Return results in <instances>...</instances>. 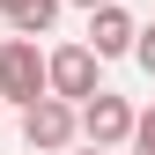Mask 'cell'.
<instances>
[{"label":"cell","instance_id":"obj_4","mask_svg":"<svg viewBox=\"0 0 155 155\" xmlns=\"http://www.w3.org/2000/svg\"><path fill=\"white\" fill-rule=\"evenodd\" d=\"M96 52L89 45H59V52H45V81H52V96H59V104H89L96 96Z\"/></svg>","mask_w":155,"mask_h":155},{"label":"cell","instance_id":"obj_10","mask_svg":"<svg viewBox=\"0 0 155 155\" xmlns=\"http://www.w3.org/2000/svg\"><path fill=\"white\" fill-rule=\"evenodd\" d=\"M81 155H104V148H81Z\"/></svg>","mask_w":155,"mask_h":155},{"label":"cell","instance_id":"obj_9","mask_svg":"<svg viewBox=\"0 0 155 155\" xmlns=\"http://www.w3.org/2000/svg\"><path fill=\"white\" fill-rule=\"evenodd\" d=\"M74 8H89V15H96V8H111V0H74Z\"/></svg>","mask_w":155,"mask_h":155},{"label":"cell","instance_id":"obj_8","mask_svg":"<svg viewBox=\"0 0 155 155\" xmlns=\"http://www.w3.org/2000/svg\"><path fill=\"white\" fill-rule=\"evenodd\" d=\"M133 59H140V74H155V22H148L140 37H133Z\"/></svg>","mask_w":155,"mask_h":155},{"label":"cell","instance_id":"obj_3","mask_svg":"<svg viewBox=\"0 0 155 155\" xmlns=\"http://www.w3.org/2000/svg\"><path fill=\"white\" fill-rule=\"evenodd\" d=\"M133 118H140V111H133L126 96H111V89H96L89 104H81V140L111 155V148H126V140H133Z\"/></svg>","mask_w":155,"mask_h":155},{"label":"cell","instance_id":"obj_5","mask_svg":"<svg viewBox=\"0 0 155 155\" xmlns=\"http://www.w3.org/2000/svg\"><path fill=\"white\" fill-rule=\"evenodd\" d=\"M133 37H140V22H133L118 0L89 15V52H96V59H126V52H133Z\"/></svg>","mask_w":155,"mask_h":155},{"label":"cell","instance_id":"obj_2","mask_svg":"<svg viewBox=\"0 0 155 155\" xmlns=\"http://www.w3.org/2000/svg\"><path fill=\"white\" fill-rule=\"evenodd\" d=\"M74 133H81V111L59 104V96H45V104L22 111V148L30 155H59V148H74Z\"/></svg>","mask_w":155,"mask_h":155},{"label":"cell","instance_id":"obj_6","mask_svg":"<svg viewBox=\"0 0 155 155\" xmlns=\"http://www.w3.org/2000/svg\"><path fill=\"white\" fill-rule=\"evenodd\" d=\"M0 22H8L15 37H45L52 22H59V0H0Z\"/></svg>","mask_w":155,"mask_h":155},{"label":"cell","instance_id":"obj_7","mask_svg":"<svg viewBox=\"0 0 155 155\" xmlns=\"http://www.w3.org/2000/svg\"><path fill=\"white\" fill-rule=\"evenodd\" d=\"M133 148H140V155H155V104L133 118Z\"/></svg>","mask_w":155,"mask_h":155},{"label":"cell","instance_id":"obj_1","mask_svg":"<svg viewBox=\"0 0 155 155\" xmlns=\"http://www.w3.org/2000/svg\"><path fill=\"white\" fill-rule=\"evenodd\" d=\"M52 81H45V52L37 37H0V104H45Z\"/></svg>","mask_w":155,"mask_h":155}]
</instances>
